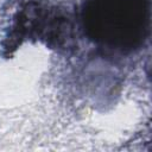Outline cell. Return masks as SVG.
<instances>
[{
  "instance_id": "obj_2",
  "label": "cell",
  "mask_w": 152,
  "mask_h": 152,
  "mask_svg": "<svg viewBox=\"0 0 152 152\" xmlns=\"http://www.w3.org/2000/svg\"><path fill=\"white\" fill-rule=\"evenodd\" d=\"M8 39L18 45L25 39H38L57 50L74 43V25L64 10L39 1L27 2L15 15Z\"/></svg>"
},
{
  "instance_id": "obj_1",
  "label": "cell",
  "mask_w": 152,
  "mask_h": 152,
  "mask_svg": "<svg viewBox=\"0 0 152 152\" xmlns=\"http://www.w3.org/2000/svg\"><path fill=\"white\" fill-rule=\"evenodd\" d=\"M83 25L97 45L118 52L139 49L150 32V0H88Z\"/></svg>"
}]
</instances>
